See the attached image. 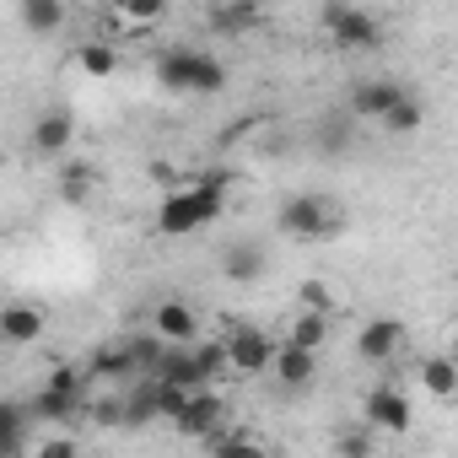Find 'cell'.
<instances>
[{
  "instance_id": "obj_1",
  "label": "cell",
  "mask_w": 458,
  "mask_h": 458,
  "mask_svg": "<svg viewBox=\"0 0 458 458\" xmlns=\"http://www.w3.org/2000/svg\"><path fill=\"white\" fill-rule=\"evenodd\" d=\"M157 87L167 92H199V98H216L226 87V65L210 55V49H189V44H173L157 55Z\"/></svg>"
},
{
  "instance_id": "obj_2",
  "label": "cell",
  "mask_w": 458,
  "mask_h": 458,
  "mask_svg": "<svg viewBox=\"0 0 458 458\" xmlns=\"http://www.w3.org/2000/svg\"><path fill=\"white\" fill-rule=\"evenodd\" d=\"M221 210H226V194H221V189H205V183L173 189V194L157 205V233H162V238H189V233H199V226H210Z\"/></svg>"
},
{
  "instance_id": "obj_3",
  "label": "cell",
  "mask_w": 458,
  "mask_h": 458,
  "mask_svg": "<svg viewBox=\"0 0 458 458\" xmlns=\"http://www.w3.org/2000/svg\"><path fill=\"white\" fill-rule=\"evenodd\" d=\"M281 233L302 238V243H324L340 233V205L329 194H292L281 205Z\"/></svg>"
},
{
  "instance_id": "obj_4",
  "label": "cell",
  "mask_w": 458,
  "mask_h": 458,
  "mask_svg": "<svg viewBox=\"0 0 458 458\" xmlns=\"http://www.w3.org/2000/svg\"><path fill=\"white\" fill-rule=\"evenodd\" d=\"M318 17H324L329 44H340V49H377V44H383V22H377L372 12H361V6L329 0V6H324Z\"/></svg>"
},
{
  "instance_id": "obj_5",
  "label": "cell",
  "mask_w": 458,
  "mask_h": 458,
  "mask_svg": "<svg viewBox=\"0 0 458 458\" xmlns=\"http://www.w3.org/2000/svg\"><path fill=\"white\" fill-rule=\"evenodd\" d=\"M221 351H226V367H233L238 377H259V372H270V356H276V340L259 329V324H238L233 335L221 340Z\"/></svg>"
},
{
  "instance_id": "obj_6",
  "label": "cell",
  "mask_w": 458,
  "mask_h": 458,
  "mask_svg": "<svg viewBox=\"0 0 458 458\" xmlns=\"http://www.w3.org/2000/svg\"><path fill=\"white\" fill-rule=\"evenodd\" d=\"M221 420H226L221 394H216V388H199V394H189V404L173 415V431L189 437V442H210V437L221 431Z\"/></svg>"
},
{
  "instance_id": "obj_7",
  "label": "cell",
  "mask_w": 458,
  "mask_h": 458,
  "mask_svg": "<svg viewBox=\"0 0 458 458\" xmlns=\"http://www.w3.org/2000/svg\"><path fill=\"white\" fill-rule=\"evenodd\" d=\"M361 415H367V431H388V437L410 431V399H404L399 388H388V383L367 388V399H361Z\"/></svg>"
},
{
  "instance_id": "obj_8",
  "label": "cell",
  "mask_w": 458,
  "mask_h": 458,
  "mask_svg": "<svg viewBox=\"0 0 458 458\" xmlns=\"http://www.w3.org/2000/svg\"><path fill=\"white\" fill-rule=\"evenodd\" d=\"M151 335H157L162 345H189V340L199 335V318L189 313V302L162 297V302H157V313H151Z\"/></svg>"
},
{
  "instance_id": "obj_9",
  "label": "cell",
  "mask_w": 458,
  "mask_h": 458,
  "mask_svg": "<svg viewBox=\"0 0 458 458\" xmlns=\"http://www.w3.org/2000/svg\"><path fill=\"white\" fill-rule=\"evenodd\" d=\"M404 340H410V329H404L399 318H372V324H361V335H356V356H361V361H388V356H399Z\"/></svg>"
},
{
  "instance_id": "obj_10",
  "label": "cell",
  "mask_w": 458,
  "mask_h": 458,
  "mask_svg": "<svg viewBox=\"0 0 458 458\" xmlns=\"http://www.w3.org/2000/svg\"><path fill=\"white\" fill-rule=\"evenodd\" d=\"M38 340H44V313L33 302L0 308V345H38Z\"/></svg>"
},
{
  "instance_id": "obj_11",
  "label": "cell",
  "mask_w": 458,
  "mask_h": 458,
  "mask_svg": "<svg viewBox=\"0 0 458 458\" xmlns=\"http://www.w3.org/2000/svg\"><path fill=\"white\" fill-rule=\"evenodd\" d=\"M399 98H404V87H399V81H388V76H377V81H356V92H351V114H356V119L383 124V114H388Z\"/></svg>"
},
{
  "instance_id": "obj_12",
  "label": "cell",
  "mask_w": 458,
  "mask_h": 458,
  "mask_svg": "<svg viewBox=\"0 0 458 458\" xmlns=\"http://www.w3.org/2000/svg\"><path fill=\"white\" fill-rule=\"evenodd\" d=\"M71 140H76L71 108H49V114L33 119V146H38L44 157H71Z\"/></svg>"
},
{
  "instance_id": "obj_13",
  "label": "cell",
  "mask_w": 458,
  "mask_h": 458,
  "mask_svg": "<svg viewBox=\"0 0 458 458\" xmlns=\"http://www.w3.org/2000/svg\"><path fill=\"white\" fill-rule=\"evenodd\" d=\"M87 377H92V383H114V388H124V383L135 377V361H130L124 340H103V345L92 351V361H87Z\"/></svg>"
},
{
  "instance_id": "obj_14",
  "label": "cell",
  "mask_w": 458,
  "mask_h": 458,
  "mask_svg": "<svg viewBox=\"0 0 458 458\" xmlns=\"http://www.w3.org/2000/svg\"><path fill=\"white\" fill-rule=\"evenodd\" d=\"M151 377H157V383H167V388H183V394H199V388H210V383L199 377V367H194V351H183V345H167Z\"/></svg>"
},
{
  "instance_id": "obj_15",
  "label": "cell",
  "mask_w": 458,
  "mask_h": 458,
  "mask_svg": "<svg viewBox=\"0 0 458 458\" xmlns=\"http://www.w3.org/2000/svg\"><path fill=\"white\" fill-rule=\"evenodd\" d=\"M270 372L281 377V388H308V383H313V372H318V361H313L308 351H297V345H276Z\"/></svg>"
},
{
  "instance_id": "obj_16",
  "label": "cell",
  "mask_w": 458,
  "mask_h": 458,
  "mask_svg": "<svg viewBox=\"0 0 458 458\" xmlns=\"http://www.w3.org/2000/svg\"><path fill=\"white\" fill-rule=\"evenodd\" d=\"M259 17H265V12L254 6V0H221V6H210V28H216V33H233V38H243Z\"/></svg>"
},
{
  "instance_id": "obj_17",
  "label": "cell",
  "mask_w": 458,
  "mask_h": 458,
  "mask_svg": "<svg viewBox=\"0 0 458 458\" xmlns=\"http://www.w3.org/2000/svg\"><path fill=\"white\" fill-rule=\"evenodd\" d=\"M81 415V399H65V394H49V388H38L33 399H28V420H49V426H71Z\"/></svg>"
},
{
  "instance_id": "obj_18",
  "label": "cell",
  "mask_w": 458,
  "mask_h": 458,
  "mask_svg": "<svg viewBox=\"0 0 458 458\" xmlns=\"http://www.w3.org/2000/svg\"><path fill=\"white\" fill-rule=\"evenodd\" d=\"M17 22H22L28 33H60V28H65V6H60V0H22V6H17Z\"/></svg>"
},
{
  "instance_id": "obj_19",
  "label": "cell",
  "mask_w": 458,
  "mask_h": 458,
  "mask_svg": "<svg viewBox=\"0 0 458 458\" xmlns=\"http://www.w3.org/2000/svg\"><path fill=\"white\" fill-rule=\"evenodd\" d=\"M92 183H98V167H92V162L71 157V162L60 167V199H71V205H87V199H92Z\"/></svg>"
},
{
  "instance_id": "obj_20",
  "label": "cell",
  "mask_w": 458,
  "mask_h": 458,
  "mask_svg": "<svg viewBox=\"0 0 458 458\" xmlns=\"http://www.w3.org/2000/svg\"><path fill=\"white\" fill-rule=\"evenodd\" d=\"M420 388H426L431 399H453V394H458V367H453V356H426V361H420Z\"/></svg>"
},
{
  "instance_id": "obj_21",
  "label": "cell",
  "mask_w": 458,
  "mask_h": 458,
  "mask_svg": "<svg viewBox=\"0 0 458 458\" xmlns=\"http://www.w3.org/2000/svg\"><path fill=\"white\" fill-rule=\"evenodd\" d=\"M76 71L92 76V81H108V76L119 71V49H114V44H81V49H76Z\"/></svg>"
},
{
  "instance_id": "obj_22",
  "label": "cell",
  "mask_w": 458,
  "mask_h": 458,
  "mask_svg": "<svg viewBox=\"0 0 458 458\" xmlns=\"http://www.w3.org/2000/svg\"><path fill=\"white\" fill-rule=\"evenodd\" d=\"M167 17V0H114V22L124 28H157Z\"/></svg>"
},
{
  "instance_id": "obj_23",
  "label": "cell",
  "mask_w": 458,
  "mask_h": 458,
  "mask_svg": "<svg viewBox=\"0 0 458 458\" xmlns=\"http://www.w3.org/2000/svg\"><path fill=\"white\" fill-rule=\"evenodd\" d=\"M420 124H426V103H420V98H410V92L383 114V130H388V135H415Z\"/></svg>"
},
{
  "instance_id": "obj_24",
  "label": "cell",
  "mask_w": 458,
  "mask_h": 458,
  "mask_svg": "<svg viewBox=\"0 0 458 458\" xmlns=\"http://www.w3.org/2000/svg\"><path fill=\"white\" fill-rule=\"evenodd\" d=\"M210 458H270V453H265L249 431H226V426H221V431L210 437Z\"/></svg>"
},
{
  "instance_id": "obj_25",
  "label": "cell",
  "mask_w": 458,
  "mask_h": 458,
  "mask_svg": "<svg viewBox=\"0 0 458 458\" xmlns=\"http://www.w3.org/2000/svg\"><path fill=\"white\" fill-rule=\"evenodd\" d=\"M259 276H265V254L254 243L226 249V281H259Z\"/></svg>"
},
{
  "instance_id": "obj_26",
  "label": "cell",
  "mask_w": 458,
  "mask_h": 458,
  "mask_svg": "<svg viewBox=\"0 0 458 458\" xmlns=\"http://www.w3.org/2000/svg\"><path fill=\"white\" fill-rule=\"evenodd\" d=\"M329 340V318H318V313H297V324H292V335H286V345H297V351H318Z\"/></svg>"
},
{
  "instance_id": "obj_27",
  "label": "cell",
  "mask_w": 458,
  "mask_h": 458,
  "mask_svg": "<svg viewBox=\"0 0 458 458\" xmlns=\"http://www.w3.org/2000/svg\"><path fill=\"white\" fill-rule=\"evenodd\" d=\"M372 453H377V431H367V426L335 431V458H372Z\"/></svg>"
},
{
  "instance_id": "obj_28",
  "label": "cell",
  "mask_w": 458,
  "mask_h": 458,
  "mask_svg": "<svg viewBox=\"0 0 458 458\" xmlns=\"http://www.w3.org/2000/svg\"><path fill=\"white\" fill-rule=\"evenodd\" d=\"M124 351H130V361H135V372H146V377H151L167 345H162L157 335H130V340H124Z\"/></svg>"
},
{
  "instance_id": "obj_29",
  "label": "cell",
  "mask_w": 458,
  "mask_h": 458,
  "mask_svg": "<svg viewBox=\"0 0 458 458\" xmlns=\"http://www.w3.org/2000/svg\"><path fill=\"white\" fill-rule=\"evenodd\" d=\"M297 302H302V313L329 318V313H335V286H329V281H302V286H297Z\"/></svg>"
},
{
  "instance_id": "obj_30",
  "label": "cell",
  "mask_w": 458,
  "mask_h": 458,
  "mask_svg": "<svg viewBox=\"0 0 458 458\" xmlns=\"http://www.w3.org/2000/svg\"><path fill=\"white\" fill-rule=\"evenodd\" d=\"M22 437H28V404L0 399V442H22Z\"/></svg>"
},
{
  "instance_id": "obj_31",
  "label": "cell",
  "mask_w": 458,
  "mask_h": 458,
  "mask_svg": "<svg viewBox=\"0 0 458 458\" xmlns=\"http://www.w3.org/2000/svg\"><path fill=\"white\" fill-rule=\"evenodd\" d=\"M146 420H157V410H151V383L124 388V426H146Z\"/></svg>"
},
{
  "instance_id": "obj_32",
  "label": "cell",
  "mask_w": 458,
  "mask_h": 458,
  "mask_svg": "<svg viewBox=\"0 0 458 458\" xmlns=\"http://www.w3.org/2000/svg\"><path fill=\"white\" fill-rule=\"evenodd\" d=\"M92 420H98V426H124V388L103 394V399L92 404Z\"/></svg>"
},
{
  "instance_id": "obj_33",
  "label": "cell",
  "mask_w": 458,
  "mask_h": 458,
  "mask_svg": "<svg viewBox=\"0 0 458 458\" xmlns=\"http://www.w3.org/2000/svg\"><path fill=\"white\" fill-rule=\"evenodd\" d=\"M318 146H324L329 157H340V151L351 146V124H345V119H324V130H318Z\"/></svg>"
},
{
  "instance_id": "obj_34",
  "label": "cell",
  "mask_w": 458,
  "mask_h": 458,
  "mask_svg": "<svg viewBox=\"0 0 458 458\" xmlns=\"http://www.w3.org/2000/svg\"><path fill=\"white\" fill-rule=\"evenodd\" d=\"M33 458H81V442L76 437H44L33 447Z\"/></svg>"
},
{
  "instance_id": "obj_35",
  "label": "cell",
  "mask_w": 458,
  "mask_h": 458,
  "mask_svg": "<svg viewBox=\"0 0 458 458\" xmlns=\"http://www.w3.org/2000/svg\"><path fill=\"white\" fill-rule=\"evenodd\" d=\"M0 458H28V437L22 442H0Z\"/></svg>"
}]
</instances>
